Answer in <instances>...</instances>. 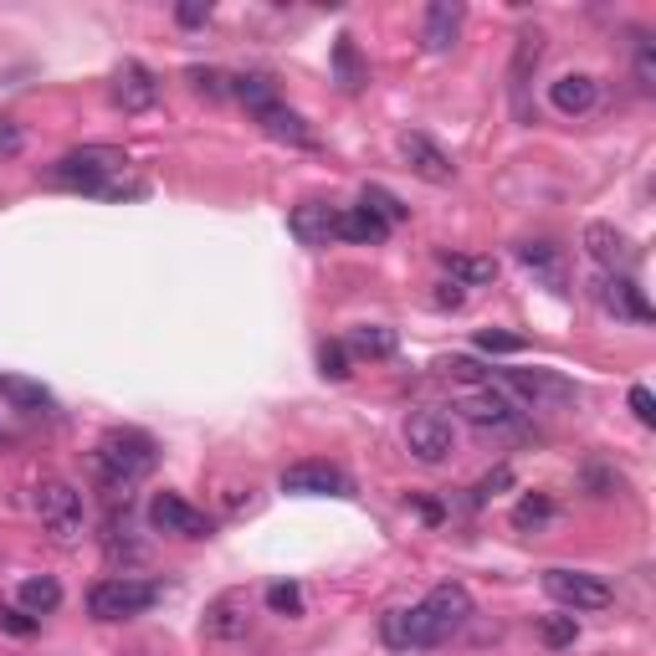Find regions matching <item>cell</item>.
<instances>
[{"label":"cell","mask_w":656,"mask_h":656,"mask_svg":"<svg viewBox=\"0 0 656 656\" xmlns=\"http://www.w3.org/2000/svg\"><path fill=\"white\" fill-rule=\"evenodd\" d=\"M129 170V154H123L119 144H82L72 149V154H62V160L47 170V180L52 185H68V190H82V195H103L108 185H113V174Z\"/></svg>","instance_id":"cell-3"},{"label":"cell","mask_w":656,"mask_h":656,"mask_svg":"<svg viewBox=\"0 0 656 656\" xmlns=\"http://www.w3.org/2000/svg\"><path fill=\"white\" fill-rule=\"evenodd\" d=\"M538 62H544V31H538V27L518 31V41H513L508 88H513V103H518V113H523V119H528V82H534Z\"/></svg>","instance_id":"cell-18"},{"label":"cell","mask_w":656,"mask_h":656,"mask_svg":"<svg viewBox=\"0 0 656 656\" xmlns=\"http://www.w3.org/2000/svg\"><path fill=\"white\" fill-rule=\"evenodd\" d=\"M93 467H98V477H103L108 487H134V483H144L149 472L160 467V446H154L149 431L113 426L103 442H98Z\"/></svg>","instance_id":"cell-2"},{"label":"cell","mask_w":656,"mask_h":656,"mask_svg":"<svg viewBox=\"0 0 656 656\" xmlns=\"http://www.w3.org/2000/svg\"><path fill=\"white\" fill-rule=\"evenodd\" d=\"M442 375L446 380H483L487 370L477 360H467V354H452V360H442Z\"/></svg>","instance_id":"cell-39"},{"label":"cell","mask_w":656,"mask_h":656,"mask_svg":"<svg viewBox=\"0 0 656 656\" xmlns=\"http://www.w3.org/2000/svg\"><path fill=\"white\" fill-rule=\"evenodd\" d=\"M442 268L452 272V282L467 293V287H493L497 282V262L493 256H462V252H442Z\"/></svg>","instance_id":"cell-25"},{"label":"cell","mask_w":656,"mask_h":656,"mask_svg":"<svg viewBox=\"0 0 656 656\" xmlns=\"http://www.w3.org/2000/svg\"><path fill=\"white\" fill-rule=\"evenodd\" d=\"M231 98H242L252 113H268L272 103H282V98H277V82H272L268 72H242V78H231Z\"/></svg>","instance_id":"cell-26"},{"label":"cell","mask_w":656,"mask_h":656,"mask_svg":"<svg viewBox=\"0 0 656 656\" xmlns=\"http://www.w3.org/2000/svg\"><path fill=\"white\" fill-rule=\"evenodd\" d=\"M554 513H559V508H554L549 493H528V497L513 503V528H538V523H549Z\"/></svg>","instance_id":"cell-31"},{"label":"cell","mask_w":656,"mask_h":656,"mask_svg":"<svg viewBox=\"0 0 656 656\" xmlns=\"http://www.w3.org/2000/svg\"><path fill=\"white\" fill-rule=\"evenodd\" d=\"M31 503H37L41 528H47L57 544H78L82 538V518H88V508H82V493L68 483V477H41Z\"/></svg>","instance_id":"cell-4"},{"label":"cell","mask_w":656,"mask_h":656,"mask_svg":"<svg viewBox=\"0 0 656 656\" xmlns=\"http://www.w3.org/2000/svg\"><path fill=\"white\" fill-rule=\"evenodd\" d=\"M149 523L160 534H174V538H211V518L201 508H190L180 493H154L149 497Z\"/></svg>","instance_id":"cell-10"},{"label":"cell","mask_w":656,"mask_h":656,"mask_svg":"<svg viewBox=\"0 0 656 656\" xmlns=\"http://www.w3.org/2000/svg\"><path fill=\"white\" fill-rule=\"evenodd\" d=\"M544 595L564 610H605V605H616V589L605 585L601 575H589V569H544Z\"/></svg>","instance_id":"cell-6"},{"label":"cell","mask_w":656,"mask_h":656,"mask_svg":"<svg viewBox=\"0 0 656 656\" xmlns=\"http://www.w3.org/2000/svg\"><path fill=\"white\" fill-rule=\"evenodd\" d=\"M595 303H601L610 319H626V323H652L656 319L646 293L630 277H620V272H601V282H595Z\"/></svg>","instance_id":"cell-12"},{"label":"cell","mask_w":656,"mask_h":656,"mask_svg":"<svg viewBox=\"0 0 656 656\" xmlns=\"http://www.w3.org/2000/svg\"><path fill=\"white\" fill-rule=\"evenodd\" d=\"M256 123H262V134L277 139V144H293V149H319V134H313L309 123H303V113H293L287 103H272L268 113H256Z\"/></svg>","instance_id":"cell-22"},{"label":"cell","mask_w":656,"mask_h":656,"mask_svg":"<svg viewBox=\"0 0 656 656\" xmlns=\"http://www.w3.org/2000/svg\"><path fill=\"white\" fill-rule=\"evenodd\" d=\"M538 642L549 646V652H564V646L579 642V620L575 616H544L538 620Z\"/></svg>","instance_id":"cell-32"},{"label":"cell","mask_w":656,"mask_h":656,"mask_svg":"<svg viewBox=\"0 0 656 656\" xmlns=\"http://www.w3.org/2000/svg\"><path fill=\"white\" fill-rule=\"evenodd\" d=\"M108 98H113V108H123V113H149V108L160 103V78H154L144 62H123V68L113 72Z\"/></svg>","instance_id":"cell-14"},{"label":"cell","mask_w":656,"mask_h":656,"mask_svg":"<svg viewBox=\"0 0 656 656\" xmlns=\"http://www.w3.org/2000/svg\"><path fill=\"white\" fill-rule=\"evenodd\" d=\"M477 349H483V354H523V339L503 334V329H483V334H477Z\"/></svg>","instance_id":"cell-37"},{"label":"cell","mask_w":656,"mask_h":656,"mask_svg":"<svg viewBox=\"0 0 656 656\" xmlns=\"http://www.w3.org/2000/svg\"><path fill=\"white\" fill-rule=\"evenodd\" d=\"M630 411H636L642 426H656V401H652V390L646 385H630Z\"/></svg>","instance_id":"cell-42"},{"label":"cell","mask_w":656,"mask_h":656,"mask_svg":"<svg viewBox=\"0 0 656 656\" xmlns=\"http://www.w3.org/2000/svg\"><path fill=\"white\" fill-rule=\"evenodd\" d=\"M287 231H293L303 246H329V242H339V205H323V201L293 205V215H287Z\"/></svg>","instance_id":"cell-20"},{"label":"cell","mask_w":656,"mask_h":656,"mask_svg":"<svg viewBox=\"0 0 656 656\" xmlns=\"http://www.w3.org/2000/svg\"><path fill=\"white\" fill-rule=\"evenodd\" d=\"M503 487H513V467H508V462H503V467H493V472L483 477V483L472 487V503H487V497L503 493Z\"/></svg>","instance_id":"cell-38"},{"label":"cell","mask_w":656,"mask_h":656,"mask_svg":"<svg viewBox=\"0 0 656 656\" xmlns=\"http://www.w3.org/2000/svg\"><path fill=\"white\" fill-rule=\"evenodd\" d=\"M0 630H11V636H31V630H37V616H27L21 605H16V610H0Z\"/></svg>","instance_id":"cell-43"},{"label":"cell","mask_w":656,"mask_h":656,"mask_svg":"<svg viewBox=\"0 0 656 656\" xmlns=\"http://www.w3.org/2000/svg\"><path fill=\"white\" fill-rule=\"evenodd\" d=\"M395 149H401L405 170H411V174H421L426 185H452V180H456L452 154H446V149L436 144L431 134H421V129H405V134L395 139Z\"/></svg>","instance_id":"cell-9"},{"label":"cell","mask_w":656,"mask_h":656,"mask_svg":"<svg viewBox=\"0 0 656 656\" xmlns=\"http://www.w3.org/2000/svg\"><path fill=\"white\" fill-rule=\"evenodd\" d=\"M174 21H180V27H205V21H211V0H185V6H174Z\"/></svg>","instance_id":"cell-41"},{"label":"cell","mask_w":656,"mask_h":656,"mask_svg":"<svg viewBox=\"0 0 656 656\" xmlns=\"http://www.w3.org/2000/svg\"><path fill=\"white\" fill-rule=\"evenodd\" d=\"M349 354L354 360H390L395 349H401V334L395 329H385V323H360L354 334H349Z\"/></svg>","instance_id":"cell-24"},{"label":"cell","mask_w":656,"mask_h":656,"mask_svg":"<svg viewBox=\"0 0 656 656\" xmlns=\"http://www.w3.org/2000/svg\"><path fill=\"white\" fill-rule=\"evenodd\" d=\"M185 82L195 88V93H205V98H226L231 93V78L221 68H190Z\"/></svg>","instance_id":"cell-36"},{"label":"cell","mask_w":656,"mask_h":656,"mask_svg":"<svg viewBox=\"0 0 656 656\" xmlns=\"http://www.w3.org/2000/svg\"><path fill=\"white\" fill-rule=\"evenodd\" d=\"M636 82L642 93H656V41L646 31H636Z\"/></svg>","instance_id":"cell-35"},{"label":"cell","mask_w":656,"mask_h":656,"mask_svg":"<svg viewBox=\"0 0 656 656\" xmlns=\"http://www.w3.org/2000/svg\"><path fill=\"white\" fill-rule=\"evenodd\" d=\"M16 601H21V610H27V616H52L57 605H62V585H57L52 575H41V579H21V589H16Z\"/></svg>","instance_id":"cell-27"},{"label":"cell","mask_w":656,"mask_h":656,"mask_svg":"<svg viewBox=\"0 0 656 656\" xmlns=\"http://www.w3.org/2000/svg\"><path fill=\"white\" fill-rule=\"evenodd\" d=\"M282 493H297V497H344L349 493V477L334 467V462H293L282 467Z\"/></svg>","instance_id":"cell-16"},{"label":"cell","mask_w":656,"mask_h":656,"mask_svg":"<svg viewBox=\"0 0 656 656\" xmlns=\"http://www.w3.org/2000/svg\"><path fill=\"white\" fill-rule=\"evenodd\" d=\"M585 252L595 256V262H601L605 272H620V277H626L630 268H636V246H630V236L620 226H610V221H589L585 226Z\"/></svg>","instance_id":"cell-15"},{"label":"cell","mask_w":656,"mask_h":656,"mask_svg":"<svg viewBox=\"0 0 656 656\" xmlns=\"http://www.w3.org/2000/svg\"><path fill=\"white\" fill-rule=\"evenodd\" d=\"M319 370H323V380H334V385H344L354 370H349V349L339 344V339H329V344L319 349Z\"/></svg>","instance_id":"cell-34"},{"label":"cell","mask_w":656,"mask_h":656,"mask_svg":"<svg viewBox=\"0 0 656 656\" xmlns=\"http://www.w3.org/2000/svg\"><path fill=\"white\" fill-rule=\"evenodd\" d=\"M360 205H364L370 215H380L385 226H401V221H411V205H405L401 195H390L385 185H364V190H360Z\"/></svg>","instance_id":"cell-29"},{"label":"cell","mask_w":656,"mask_h":656,"mask_svg":"<svg viewBox=\"0 0 656 656\" xmlns=\"http://www.w3.org/2000/svg\"><path fill=\"white\" fill-rule=\"evenodd\" d=\"M154 601H160V585H149V579H98L88 589L93 620H134L154 610Z\"/></svg>","instance_id":"cell-5"},{"label":"cell","mask_w":656,"mask_h":656,"mask_svg":"<svg viewBox=\"0 0 656 656\" xmlns=\"http://www.w3.org/2000/svg\"><path fill=\"white\" fill-rule=\"evenodd\" d=\"M503 385H508L513 395H523L528 411H569V405H579V385L554 375V370H508Z\"/></svg>","instance_id":"cell-7"},{"label":"cell","mask_w":656,"mask_h":656,"mask_svg":"<svg viewBox=\"0 0 656 656\" xmlns=\"http://www.w3.org/2000/svg\"><path fill=\"white\" fill-rule=\"evenodd\" d=\"M518 262H523V272H528L534 282H544L554 297L569 293V252H564V246H554V242H523L518 246Z\"/></svg>","instance_id":"cell-13"},{"label":"cell","mask_w":656,"mask_h":656,"mask_svg":"<svg viewBox=\"0 0 656 656\" xmlns=\"http://www.w3.org/2000/svg\"><path fill=\"white\" fill-rule=\"evenodd\" d=\"M472 620V589L456 585V579H446V585H436L421 605H411V610H385V620H380V636H385L395 652H421V646H442L452 642L456 630Z\"/></svg>","instance_id":"cell-1"},{"label":"cell","mask_w":656,"mask_h":656,"mask_svg":"<svg viewBox=\"0 0 656 656\" xmlns=\"http://www.w3.org/2000/svg\"><path fill=\"white\" fill-rule=\"evenodd\" d=\"M456 411H462V421H472L477 431H513V426H518V411H513L508 395L493 390V385L467 390V395L456 401Z\"/></svg>","instance_id":"cell-17"},{"label":"cell","mask_w":656,"mask_h":656,"mask_svg":"<svg viewBox=\"0 0 656 656\" xmlns=\"http://www.w3.org/2000/svg\"><path fill=\"white\" fill-rule=\"evenodd\" d=\"M246 630H252V595L246 589H221L205 605V636L211 642H242Z\"/></svg>","instance_id":"cell-11"},{"label":"cell","mask_w":656,"mask_h":656,"mask_svg":"<svg viewBox=\"0 0 656 656\" xmlns=\"http://www.w3.org/2000/svg\"><path fill=\"white\" fill-rule=\"evenodd\" d=\"M462 21H467V6L462 0H431L426 6V27H421V41H426L431 57H446L462 37Z\"/></svg>","instance_id":"cell-19"},{"label":"cell","mask_w":656,"mask_h":656,"mask_svg":"<svg viewBox=\"0 0 656 656\" xmlns=\"http://www.w3.org/2000/svg\"><path fill=\"white\" fill-rule=\"evenodd\" d=\"M549 103L564 119H579V113H589V108L601 103V82L589 78V72H564V78L549 82Z\"/></svg>","instance_id":"cell-21"},{"label":"cell","mask_w":656,"mask_h":656,"mask_svg":"<svg viewBox=\"0 0 656 656\" xmlns=\"http://www.w3.org/2000/svg\"><path fill=\"white\" fill-rule=\"evenodd\" d=\"M421 518H426V523H442L446 508H442V503H431V497H421Z\"/></svg>","instance_id":"cell-45"},{"label":"cell","mask_w":656,"mask_h":656,"mask_svg":"<svg viewBox=\"0 0 656 656\" xmlns=\"http://www.w3.org/2000/svg\"><path fill=\"white\" fill-rule=\"evenodd\" d=\"M456 446V431L442 411H411L405 415V452L415 462H426V467H442L446 456Z\"/></svg>","instance_id":"cell-8"},{"label":"cell","mask_w":656,"mask_h":656,"mask_svg":"<svg viewBox=\"0 0 656 656\" xmlns=\"http://www.w3.org/2000/svg\"><path fill=\"white\" fill-rule=\"evenodd\" d=\"M390 236V226L380 215H370L364 205H344L339 211V242H354V246H380Z\"/></svg>","instance_id":"cell-23"},{"label":"cell","mask_w":656,"mask_h":656,"mask_svg":"<svg viewBox=\"0 0 656 656\" xmlns=\"http://www.w3.org/2000/svg\"><path fill=\"white\" fill-rule=\"evenodd\" d=\"M268 610H272V616H303V589H297L293 579L268 585Z\"/></svg>","instance_id":"cell-33"},{"label":"cell","mask_w":656,"mask_h":656,"mask_svg":"<svg viewBox=\"0 0 656 656\" xmlns=\"http://www.w3.org/2000/svg\"><path fill=\"white\" fill-rule=\"evenodd\" d=\"M467 303V293L456 287V282H442V293H436V309H462Z\"/></svg>","instance_id":"cell-44"},{"label":"cell","mask_w":656,"mask_h":656,"mask_svg":"<svg viewBox=\"0 0 656 656\" xmlns=\"http://www.w3.org/2000/svg\"><path fill=\"white\" fill-rule=\"evenodd\" d=\"M21 149H27V134H21V123L0 113V154L11 160V154H21Z\"/></svg>","instance_id":"cell-40"},{"label":"cell","mask_w":656,"mask_h":656,"mask_svg":"<svg viewBox=\"0 0 656 656\" xmlns=\"http://www.w3.org/2000/svg\"><path fill=\"white\" fill-rule=\"evenodd\" d=\"M0 395H6L16 411H47V405H52V390L37 385V380H21V375L0 380Z\"/></svg>","instance_id":"cell-30"},{"label":"cell","mask_w":656,"mask_h":656,"mask_svg":"<svg viewBox=\"0 0 656 656\" xmlns=\"http://www.w3.org/2000/svg\"><path fill=\"white\" fill-rule=\"evenodd\" d=\"M334 72H339V88H344V93H360L364 82H370V72H364V62H360V47H354V37H339L334 41Z\"/></svg>","instance_id":"cell-28"}]
</instances>
